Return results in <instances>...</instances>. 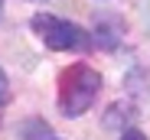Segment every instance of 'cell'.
<instances>
[{"mask_svg":"<svg viewBox=\"0 0 150 140\" xmlns=\"http://www.w3.org/2000/svg\"><path fill=\"white\" fill-rule=\"evenodd\" d=\"M101 88V75L88 65H75L62 75V95H59V111L65 117H79L85 114Z\"/></svg>","mask_w":150,"mask_h":140,"instance_id":"6da1fadb","label":"cell"},{"mask_svg":"<svg viewBox=\"0 0 150 140\" xmlns=\"http://www.w3.org/2000/svg\"><path fill=\"white\" fill-rule=\"evenodd\" d=\"M33 33L42 36V42L56 52H69V49H88V33L82 26H75L69 20H59V16H49V13H36L33 16Z\"/></svg>","mask_w":150,"mask_h":140,"instance_id":"7a4b0ae2","label":"cell"},{"mask_svg":"<svg viewBox=\"0 0 150 140\" xmlns=\"http://www.w3.org/2000/svg\"><path fill=\"white\" fill-rule=\"evenodd\" d=\"M20 140H52V130H49V124L42 117H30V121H23L16 127Z\"/></svg>","mask_w":150,"mask_h":140,"instance_id":"3957f363","label":"cell"},{"mask_svg":"<svg viewBox=\"0 0 150 140\" xmlns=\"http://www.w3.org/2000/svg\"><path fill=\"white\" fill-rule=\"evenodd\" d=\"M131 114H134V111H131L127 104H111L108 114H105V127H108V130H117V127H124V124H131V121H134Z\"/></svg>","mask_w":150,"mask_h":140,"instance_id":"277c9868","label":"cell"},{"mask_svg":"<svg viewBox=\"0 0 150 140\" xmlns=\"http://www.w3.org/2000/svg\"><path fill=\"white\" fill-rule=\"evenodd\" d=\"M7 101H10V82L4 75V68H0V104H7Z\"/></svg>","mask_w":150,"mask_h":140,"instance_id":"5b68a950","label":"cell"},{"mask_svg":"<svg viewBox=\"0 0 150 140\" xmlns=\"http://www.w3.org/2000/svg\"><path fill=\"white\" fill-rule=\"evenodd\" d=\"M121 140H147V137H144L140 130H134V127H131V130H124V134H121Z\"/></svg>","mask_w":150,"mask_h":140,"instance_id":"8992f818","label":"cell"},{"mask_svg":"<svg viewBox=\"0 0 150 140\" xmlns=\"http://www.w3.org/2000/svg\"><path fill=\"white\" fill-rule=\"evenodd\" d=\"M0 10H4V0H0Z\"/></svg>","mask_w":150,"mask_h":140,"instance_id":"52a82bcc","label":"cell"},{"mask_svg":"<svg viewBox=\"0 0 150 140\" xmlns=\"http://www.w3.org/2000/svg\"><path fill=\"white\" fill-rule=\"evenodd\" d=\"M52 140H56V137H52Z\"/></svg>","mask_w":150,"mask_h":140,"instance_id":"ba28073f","label":"cell"}]
</instances>
